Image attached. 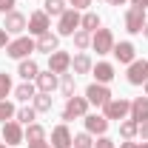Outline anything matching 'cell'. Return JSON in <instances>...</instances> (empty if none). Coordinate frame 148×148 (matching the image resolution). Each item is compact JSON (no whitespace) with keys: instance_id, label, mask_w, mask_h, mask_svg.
<instances>
[{"instance_id":"1","label":"cell","mask_w":148,"mask_h":148,"mask_svg":"<svg viewBox=\"0 0 148 148\" xmlns=\"http://www.w3.org/2000/svg\"><path fill=\"white\" fill-rule=\"evenodd\" d=\"M131 114V100H125V97H111L108 103L103 106V117L106 120H125Z\"/></svg>"},{"instance_id":"2","label":"cell","mask_w":148,"mask_h":148,"mask_svg":"<svg viewBox=\"0 0 148 148\" xmlns=\"http://www.w3.org/2000/svg\"><path fill=\"white\" fill-rule=\"evenodd\" d=\"M32 51H37V40H32V37H23V34L6 46V54L12 57V60H26Z\"/></svg>"},{"instance_id":"3","label":"cell","mask_w":148,"mask_h":148,"mask_svg":"<svg viewBox=\"0 0 148 148\" xmlns=\"http://www.w3.org/2000/svg\"><path fill=\"white\" fill-rule=\"evenodd\" d=\"M80 20L83 14L77 12V9H66L63 14H60V23H57V34L60 37H71L77 29H80Z\"/></svg>"},{"instance_id":"4","label":"cell","mask_w":148,"mask_h":148,"mask_svg":"<svg viewBox=\"0 0 148 148\" xmlns=\"http://www.w3.org/2000/svg\"><path fill=\"white\" fill-rule=\"evenodd\" d=\"M88 114V100L86 97H69L66 100V108H63V120H83Z\"/></svg>"},{"instance_id":"5","label":"cell","mask_w":148,"mask_h":148,"mask_svg":"<svg viewBox=\"0 0 148 148\" xmlns=\"http://www.w3.org/2000/svg\"><path fill=\"white\" fill-rule=\"evenodd\" d=\"M145 9H137V6H131L128 12H125V32L128 34H143V29H145Z\"/></svg>"},{"instance_id":"6","label":"cell","mask_w":148,"mask_h":148,"mask_svg":"<svg viewBox=\"0 0 148 148\" xmlns=\"http://www.w3.org/2000/svg\"><path fill=\"white\" fill-rule=\"evenodd\" d=\"M91 49L97 54H111V49H114V34H111V29H97L91 34Z\"/></svg>"},{"instance_id":"7","label":"cell","mask_w":148,"mask_h":148,"mask_svg":"<svg viewBox=\"0 0 148 148\" xmlns=\"http://www.w3.org/2000/svg\"><path fill=\"white\" fill-rule=\"evenodd\" d=\"M86 100H88V106H97V108H103V106L111 100L108 86H103V83H91V86L86 88Z\"/></svg>"},{"instance_id":"8","label":"cell","mask_w":148,"mask_h":148,"mask_svg":"<svg viewBox=\"0 0 148 148\" xmlns=\"http://www.w3.org/2000/svg\"><path fill=\"white\" fill-rule=\"evenodd\" d=\"M111 54L117 57V63H123V66H131V63L137 60V49H134V43H131V40H120V43H114Z\"/></svg>"},{"instance_id":"9","label":"cell","mask_w":148,"mask_h":148,"mask_svg":"<svg viewBox=\"0 0 148 148\" xmlns=\"http://www.w3.org/2000/svg\"><path fill=\"white\" fill-rule=\"evenodd\" d=\"M29 34H34V37H40V34H46V32H51V20H49V14L46 12H32L29 14Z\"/></svg>"},{"instance_id":"10","label":"cell","mask_w":148,"mask_h":148,"mask_svg":"<svg viewBox=\"0 0 148 148\" xmlns=\"http://www.w3.org/2000/svg\"><path fill=\"white\" fill-rule=\"evenodd\" d=\"M49 71H54L57 77L60 74H69L71 71V54L69 51H60V49L54 54H49Z\"/></svg>"},{"instance_id":"11","label":"cell","mask_w":148,"mask_h":148,"mask_svg":"<svg viewBox=\"0 0 148 148\" xmlns=\"http://www.w3.org/2000/svg\"><path fill=\"white\" fill-rule=\"evenodd\" d=\"M26 26H29V17H26V14H20V12H9L6 20H3V29H6L9 34H23V32H26Z\"/></svg>"},{"instance_id":"12","label":"cell","mask_w":148,"mask_h":148,"mask_svg":"<svg viewBox=\"0 0 148 148\" xmlns=\"http://www.w3.org/2000/svg\"><path fill=\"white\" fill-rule=\"evenodd\" d=\"M26 137H23V128H20L17 120H9V123H3V143L12 148V145H20Z\"/></svg>"},{"instance_id":"13","label":"cell","mask_w":148,"mask_h":148,"mask_svg":"<svg viewBox=\"0 0 148 148\" xmlns=\"http://www.w3.org/2000/svg\"><path fill=\"white\" fill-rule=\"evenodd\" d=\"M148 80V60H134L128 66V83L131 86H143Z\"/></svg>"},{"instance_id":"14","label":"cell","mask_w":148,"mask_h":148,"mask_svg":"<svg viewBox=\"0 0 148 148\" xmlns=\"http://www.w3.org/2000/svg\"><path fill=\"white\" fill-rule=\"evenodd\" d=\"M83 120H86V131H88L91 137H94V134H97V137H103V134L108 131V120H106L103 114H86Z\"/></svg>"},{"instance_id":"15","label":"cell","mask_w":148,"mask_h":148,"mask_svg":"<svg viewBox=\"0 0 148 148\" xmlns=\"http://www.w3.org/2000/svg\"><path fill=\"white\" fill-rule=\"evenodd\" d=\"M71 143H74V134L69 131L66 123L57 125V128H51V145L54 148H71Z\"/></svg>"},{"instance_id":"16","label":"cell","mask_w":148,"mask_h":148,"mask_svg":"<svg viewBox=\"0 0 148 148\" xmlns=\"http://www.w3.org/2000/svg\"><path fill=\"white\" fill-rule=\"evenodd\" d=\"M34 86H37V91L51 94L57 86H60V80H57V74H54V71H40V74H37V80H34Z\"/></svg>"},{"instance_id":"17","label":"cell","mask_w":148,"mask_h":148,"mask_svg":"<svg viewBox=\"0 0 148 148\" xmlns=\"http://www.w3.org/2000/svg\"><path fill=\"white\" fill-rule=\"evenodd\" d=\"M57 49H60V34L46 32V34L37 37V51H43V54H54Z\"/></svg>"},{"instance_id":"18","label":"cell","mask_w":148,"mask_h":148,"mask_svg":"<svg viewBox=\"0 0 148 148\" xmlns=\"http://www.w3.org/2000/svg\"><path fill=\"white\" fill-rule=\"evenodd\" d=\"M17 74L26 80V83H34L37 74H40V66H37V60H32V57H26V60H20L17 66Z\"/></svg>"},{"instance_id":"19","label":"cell","mask_w":148,"mask_h":148,"mask_svg":"<svg viewBox=\"0 0 148 148\" xmlns=\"http://www.w3.org/2000/svg\"><path fill=\"white\" fill-rule=\"evenodd\" d=\"M91 74H94V83H103V86H108L111 80H114V66H111V63H94Z\"/></svg>"},{"instance_id":"20","label":"cell","mask_w":148,"mask_h":148,"mask_svg":"<svg viewBox=\"0 0 148 148\" xmlns=\"http://www.w3.org/2000/svg\"><path fill=\"white\" fill-rule=\"evenodd\" d=\"M131 120H137V123H145L148 120V97L131 100Z\"/></svg>"},{"instance_id":"21","label":"cell","mask_w":148,"mask_h":148,"mask_svg":"<svg viewBox=\"0 0 148 148\" xmlns=\"http://www.w3.org/2000/svg\"><path fill=\"white\" fill-rule=\"evenodd\" d=\"M91 69H94V63H91V57H88V54L80 51L77 57H71V71H74V77H77V74H91Z\"/></svg>"},{"instance_id":"22","label":"cell","mask_w":148,"mask_h":148,"mask_svg":"<svg viewBox=\"0 0 148 148\" xmlns=\"http://www.w3.org/2000/svg\"><path fill=\"white\" fill-rule=\"evenodd\" d=\"M32 103H34V111H37V114H49V111L54 108V100H51V94H43V91H37Z\"/></svg>"},{"instance_id":"23","label":"cell","mask_w":148,"mask_h":148,"mask_svg":"<svg viewBox=\"0 0 148 148\" xmlns=\"http://www.w3.org/2000/svg\"><path fill=\"white\" fill-rule=\"evenodd\" d=\"M80 29H86V32H97V29H103V20H100V14L97 12H86L83 14V20H80Z\"/></svg>"},{"instance_id":"24","label":"cell","mask_w":148,"mask_h":148,"mask_svg":"<svg viewBox=\"0 0 148 148\" xmlns=\"http://www.w3.org/2000/svg\"><path fill=\"white\" fill-rule=\"evenodd\" d=\"M23 137H26V143H43V140H46V128H43L40 123H32V125H26Z\"/></svg>"},{"instance_id":"25","label":"cell","mask_w":148,"mask_h":148,"mask_svg":"<svg viewBox=\"0 0 148 148\" xmlns=\"http://www.w3.org/2000/svg\"><path fill=\"white\" fill-rule=\"evenodd\" d=\"M34 94H37V86H34V83H26V80H23L17 88H14V97H17L20 103H29V100H34Z\"/></svg>"},{"instance_id":"26","label":"cell","mask_w":148,"mask_h":148,"mask_svg":"<svg viewBox=\"0 0 148 148\" xmlns=\"http://www.w3.org/2000/svg\"><path fill=\"white\" fill-rule=\"evenodd\" d=\"M60 91H63L66 100L74 97V91H77V77L74 74H60Z\"/></svg>"},{"instance_id":"27","label":"cell","mask_w":148,"mask_h":148,"mask_svg":"<svg viewBox=\"0 0 148 148\" xmlns=\"http://www.w3.org/2000/svg\"><path fill=\"white\" fill-rule=\"evenodd\" d=\"M120 134H123V140H134V137H137V134H140V123H137V120H123V123H120Z\"/></svg>"},{"instance_id":"28","label":"cell","mask_w":148,"mask_h":148,"mask_svg":"<svg viewBox=\"0 0 148 148\" xmlns=\"http://www.w3.org/2000/svg\"><path fill=\"white\" fill-rule=\"evenodd\" d=\"M43 12L49 17H60L66 12V0H43Z\"/></svg>"},{"instance_id":"29","label":"cell","mask_w":148,"mask_h":148,"mask_svg":"<svg viewBox=\"0 0 148 148\" xmlns=\"http://www.w3.org/2000/svg\"><path fill=\"white\" fill-rule=\"evenodd\" d=\"M14 120H17V123H26V125H32V123L37 120V111H34V106H23V108H17Z\"/></svg>"},{"instance_id":"30","label":"cell","mask_w":148,"mask_h":148,"mask_svg":"<svg viewBox=\"0 0 148 148\" xmlns=\"http://www.w3.org/2000/svg\"><path fill=\"white\" fill-rule=\"evenodd\" d=\"M71 37H74V46H77L80 51H86V49L91 46V32H86V29H77Z\"/></svg>"},{"instance_id":"31","label":"cell","mask_w":148,"mask_h":148,"mask_svg":"<svg viewBox=\"0 0 148 148\" xmlns=\"http://www.w3.org/2000/svg\"><path fill=\"white\" fill-rule=\"evenodd\" d=\"M14 114H17L14 103H9V100H0V123H9V120H14Z\"/></svg>"},{"instance_id":"32","label":"cell","mask_w":148,"mask_h":148,"mask_svg":"<svg viewBox=\"0 0 148 148\" xmlns=\"http://www.w3.org/2000/svg\"><path fill=\"white\" fill-rule=\"evenodd\" d=\"M71 148H94L91 134H88V131H83V134H74V143H71Z\"/></svg>"},{"instance_id":"33","label":"cell","mask_w":148,"mask_h":148,"mask_svg":"<svg viewBox=\"0 0 148 148\" xmlns=\"http://www.w3.org/2000/svg\"><path fill=\"white\" fill-rule=\"evenodd\" d=\"M12 91H14V86H12V77H9L6 71H0V100H6Z\"/></svg>"},{"instance_id":"34","label":"cell","mask_w":148,"mask_h":148,"mask_svg":"<svg viewBox=\"0 0 148 148\" xmlns=\"http://www.w3.org/2000/svg\"><path fill=\"white\" fill-rule=\"evenodd\" d=\"M94 148H117V145H114V140H108V137L103 134V137H97V145Z\"/></svg>"},{"instance_id":"35","label":"cell","mask_w":148,"mask_h":148,"mask_svg":"<svg viewBox=\"0 0 148 148\" xmlns=\"http://www.w3.org/2000/svg\"><path fill=\"white\" fill-rule=\"evenodd\" d=\"M14 3H17V0H0V12H3V14L14 12Z\"/></svg>"},{"instance_id":"36","label":"cell","mask_w":148,"mask_h":148,"mask_svg":"<svg viewBox=\"0 0 148 148\" xmlns=\"http://www.w3.org/2000/svg\"><path fill=\"white\" fill-rule=\"evenodd\" d=\"M69 3H71V9H77V12H83V9L91 6V0H69Z\"/></svg>"},{"instance_id":"37","label":"cell","mask_w":148,"mask_h":148,"mask_svg":"<svg viewBox=\"0 0 148 148\" xmlns=\"http://www.w3.org/2000/svg\"><path fill=\"white\" fill-rule=\"evenodd\" d=\"M9 43H12V40H9V32H6V29L0 26V49H6Z\"/></svg>"},{"instance_id":"38","label":"cell","mask_w":148,"mask_h":148,"mask_svg":"<svg viewBox=\"0 0 148 148\" xmlns=\"http://www.w3.org/2000/svg\"><path fill=\"white\" fill-rule=\"evenodd\" d=\"M137 137H143V140H148V120L145 123H140V134Z\"/></svg>"},{"instance_id":"39","label":"cell","mask_w":148,"mask_h":148,"mask_svg":"<svg viewBox=\"0 0 148 148\" xmlns=\"http://www.w3.org/2000/svg\"><path fill=\"white\" fill-rule=\"evenodd\" d=\"M29 148H54V145H51V143H46V140H43V143H29Z\"/></svg>"},{"instance_id":"40","label":"cell","mask_w":148,"mask_h":148,"mask_svg":"<svg viewBox=\"0 0 148 148\" xmlns=\"http://www.w3.org/2000/svg\"><path fill=\"white\" fill-rule=\"evenodd\" d=\"M131 6H137V9H148V0H131Z\"/></svg>"},{"instance_id":"41","label":"cell","mask_w":148,"mask_h":148,"mask_svg":"<svg viewBox=\"0 0 148 148\" xmlns=\"http://www.w3.org/2000/svg\"><path fill=\"white\" fill-rule=\"evenodd\" d=\"M140 143H134V140H125V143H120V148H137Z\"/></svg>"},{"instance_id":"42","label":"cell","mask_w":148,"mask_h":148,"mask_svg":"<svg viewBox=\"0 0 148 148\" xmlns=\"http://www.w3.org/2000/svg\"><path fill=\"white\" fill-rule=\"evenodd\" d=\"M111 6H125V3H128V0H108Z\"/></svg>"},{"instance_id":"43","label":"cell","mask_w":148,"mask_h":148,"mask_svg":"<svg viewBox=\"0 0 148 148\" xmlns=\"http://www.w3.org/2000/svg\"><path fill=\"white\" fill-rule=\"evenodd\" d=\"M143 34H145V40H148V23H145V29H143Z\"/></svg>"},{"instance_id":"44","label":"cell","mask_w":148,"mask_h":148,"mask_svg":"<svg viewBox=\"0 0 148 148\" xmlns=\"http://www.w3.org/2000/svg\"><path fill=\"white\" fill-rule=\"evenodd\" d=\"M137 148H148V140H143V145H137Z\"/></svg>"},{"instance_id":"45","label":"cell","mask_w":148,"mask_h":148,"mask_svg":"<svg viewBox=\"0 0 148 148\" xmlns=\"http://www.w3.org/2000/svg\"><path fill=\"white\" fill-rule=\"evenodd\" d=\"M143 86H145V97H148V80H145V83H143Z\"/></svg>"},{"instance_id":"46","label":"cell","mask_w":148,"mask_h":148,"mask_svg":"<svg viewBox=\"0 0 148 148\" xmlns=\"http://www.w3.org/2000/svg\"><path fill=\"white\" fill-rule=\"evenodd\" d=\"M0 148H9V145H6V143H0Z\"/></svg>"}]
</instances>
